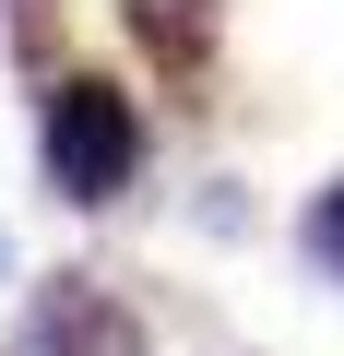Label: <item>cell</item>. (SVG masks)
Segmentation results:
<instances>
[{"label": "cell", "mask_w": 344, "mask_h": 356, "mask_svg": "<svg viewBox=\"0 0 344 356\" xmlns=\"http://www.w3.org/2000/svg\"><path fill=\"white\" fill-rule=\"evenodd\" d=\"M119 24H131V48L179 83V95H202L214 83V48H226V0H119Z\"/></svg>", "instance_id": "3"}, {"label": "cell", "mask_w": 344, "mask_h": 356, "mask_svg": "<svg viewBox=\"0 0 344 356\" xmlns=\"http://www.w3.org/2000/svg\"><path fill=\"white\" fill-rule=\"evenodd\" d=\"M13 356H142V309L119 285H95V273H48Z\"/></svg>", "instance_id": "2"}, {"label": "cell", "mask_w": 344, "mask_h": 356, "mask_svg": "<svg viewBox=\"0 0 344 356\" xmlns=\"http://www.w3.org/2000/svg\"><path fill=\"white\" fill-rule=\"evenodd\" d=\"M0 36H13L24 72H48L60 60V0H0Z\"/></svg>", "instance_id": "4"}, {"label": "cell", "mask_w": 344, "mask_h": 356, "mask_svg": "<svg viewBox=\"0 0 344 356\" xmlns=\"http://www.w3.org/2000/svg\"><path fill=\"white\" fill-rule=\"evenodd\" d=\"M309 250H320V273L344 285V191H320V202H309Z\"/></svg>", "instance_id": "5"}, {"label": "cell", "mask_w": 344, "mask_h": 356, "mask_svg": "<svg viewBox=\"0 0 344 356\" xmlns=\"http://www.w3.org/2000/svg\"><path fill=\"white\" fill-rule=\"evenodd\" d=\"M36 154H48V191L95 214V202H119L131 178H142V107H131L107 72H60V83H48Z\"/></svg>", "instance_id": "1"}, {"label": "cell", "mask_w": 344, "mask_h": 356, "mask_svg": "<svg viewBox=\"0 0 344 356\" xmlns=\"http://www.w3.org/2000/svg\"><path fill=\"white\" fill-rule=\"evenodd\" d=\"M0 261H13V238H0Z\"/></svg>", "instance_id": "6"}]
</instances>
